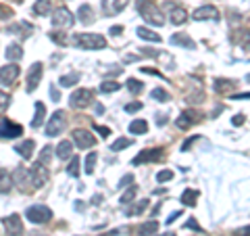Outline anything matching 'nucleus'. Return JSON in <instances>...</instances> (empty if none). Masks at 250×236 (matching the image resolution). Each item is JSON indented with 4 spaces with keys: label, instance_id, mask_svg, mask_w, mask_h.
Segmentation results:
<instances>
[{
    "label": "nucleus",
    "instance_id": "1",
    "mask_svg": "<svg viewBox=\"0 0 250 236\" xmlns=\"http://www.w3.org/2000/svg\"><path fill=\"white\" fill-rule=\"evenodd\" d=\"M71 42L77 48H83V50H100L106 46L104 36H100V34H75L71 38Z\"/></svg>",
    "mask_w": 250,
    "mask_h": 236
},
{
    "label": "nucleus",
    "instance_id": "2",
    "mask_svg": "<svg viewBox=\"0 0 250 236\" xmlns=\"http://www.w3.org/2000/svg\"><path fill=\"white\" fill-rule=\"evenodd\" d=\"M138 11L142 13V17L146 23H150V25L154 27H161L163 23H165V19H163L161 11L154 6L152 0H138Z\"/></svg>",
    "mask_w": 250,
    "mask_h": 236
},
{
    "label": "nucleus",
    "instance_id": "3",
    "mask_svg": "<svg viewBox=\"0 0 250 236\" xmlns=\"http://www.w3.org/2000/svg\"><path fill=\"white\" fill-rule=\"evenodd\" d=\"M25 217L29 219L31 224H46V222H50L52 211L46 205H34V207H29L25 211Z\"/></svg>",
    "mask_w": 250,
    "mask_h": 236
},
{
    "label": "nucleus",
    "instance_id": "4",
    "mask_svg": "<svg viewBox=\"0 0 250 236\" xmlns=\"http://www.w3.org/2000/svg\"><path fill=\"white\" fill-rule=\"evenodd\" d=\"M75 23V17H73V13L67 9V6H59L57 11H54V15H52V25L54 27H59V29H62V27H71Z\"/></svg>",
    "mask_w": 250,
    "mask_h": 236
},
{
    "label": "nucleus",
    "instance_id": "5",
    "mask_svg": "<svg viewBox=\"0 0 250 236\" xmlns=\"http://www.w3.org/2000/svg\"><path fill=\"white\" fill-rule=\"evenodd\" d=\"M13 184H17L19 186V190L23 192H31L34 190V182H31V171L29 169H15V174H13Z\"/></svg>",
    "mask_w": 250,
    "mask_h": 236
},
{
    "label": "nucleus",
    "instance_id": "6",
    "mask_svg": "<svg viewBox=\"0 0 250 236\" xmlns=\"http://www.w3.org/2000/svg\"><path fill=\"white\" fill-rule=\"evenodd\" d=\"M94 103V92L88 88H80L71 94V107L73 109H85Z\"/></svg>",
    "mask_w": 250,
    "mask_h": 236
},
{
    "label": "nucleus",
    "instance_id": "7",
    "mask_svg": "<svg viewBox=\"0 0 250 236\" xmlns=\"http://www.w3.org/2000/svg\"><path fill=\"white\" fill-rule=\"evenodd\" d=\"M29 171H31V182H34V190L42 188L46 182H48V178H50L48 167H46V165H42L40 161H38L34 167H29Z\"/></svg>",
    "mask_w": 250,
    "mask_h": 236
},
{
    "label": "nucleus",
    "instance_id": "8",
    "mask_svg": "<svg viewBox=\"0 0 250 236\" xmlns=\"http://www.w3.org/2000/svg\"><path fill=\"white\" fill-rule=\"evenodd\" d=\"M67 125V119H65V113L62 111H54L48 125H46V136H57V134H61L62 130H65Z\"/></svg>",
    "mask_w": 250,
    "mask_h": 236
},
{
    "label": "nucleus",
    "instance_id": "9",
    "mask_svg": "<svg viewBox=\"0 0 250 236\" xmlns=\"http://www.w3.org/2000/svg\"><path fill=\"white\" fill-rule=\"evenodd\" d=\"M42 73H44V65L42 63H34L27 71V92H34L38 88V84L42 80Z\"/></svg>",
    "mask_w": 250,
    "mask_h": 236
},
{
    "label": "nucleus",
    "instance_id": "10",
    "mask_svg": "<svg viewBox=\"0 0 250 236\" xmlns=\"http://www.w3.org/2000/svg\"><path fill=\"white\" fill-rule=\"evenodd\" d=\"M2 224H4V230L9 236H23V222H21V217L17 213L4 217Z\"/></svg>",
    "mask_w": 250,
    "mask_h": 236
},
{
    "label": "nucleus",
    "instance_id": "11",
    "mask_svg": "<svg viewBox=\"0 0 250 236\" xmlns=\"http://www.w3.org/2000/svg\"><path fill=\"white\" fill-rule=\"evenodd\" d=\"M19 73H21V69H19V65H15V63L0 67V86H9V84H13V82L19 77Z\"/></svg>",
    "mask_w": 250,
    "mask_h": 236
},
{
    "label": "nucleus",
    "instance_id": "12",
    "mask_svg": "<svg viewBox=\"0 0 250 236\" xmlns=\"http://www.w3.org/2000/svg\"><path fill=\"white\" fill-rule=\"evenodd\" d=\"M23 134V128L19 123H13L9 119L0 121V138H17Z\"/></svg>",
    "mask_w": 250,
    "mask_h": 236
},
{
    "label": "nucleus",
    "instance_id": "13",
    "mask_svg": "<svg viewBox=\"0 0 250 236\" xmlns=\"http://www.w3.org/2000/svg\"><path fill=\"white\" fill-rule=\"evenodd\" d=\"M167 11H169V21L173 23V25H184V23L188 21V13L184 6L179 4H167Z\"/></svg>",
    "mask_w": 250,
    "mask_h": 236
},
{
    "label": "nucleus",
    "instance_id": "14",
    "mask_svg": "<svg viewBox=\"0 0 250 236\" xmlns=\"http://www.w3.org/2000/svg\"><path fill=\"white\" fill-rule=\"evenodd\" d=\"M73 140H75L77 148H92L96 144V138H94L88 130H73Z\"/></svg>",
    "mask_w": 250,
    "mask_h": 236
},
{
    "label": "nucleus",
    "instance_id": "15",
    "mask_svg": "<svg viewBox=\"0 0 250 236\" xmlns=\"http://www.w3.org/2000/svg\"><path fill=\"white\" fill-rule=\"evenodd\" d=\"M192 17L196 19V21H205V19H213V21H217V19H219V11L215 9V6L205 4V6H200V9L194 11V13H192Z\"/></svg>",
    "mask_w": 250,
    "mask_h": 236
},
{
    "label": "nucleus",
    "instance_id": "16",
    "mask_svg": "<svg viewBox=\"0 0 250 236\" xmlns=\"http://www.w3.org/2000/svg\"><path fill=\"white\" fill-rule=\"evenodd\" d=\"M129 0H103V9H104V15L113 17V15L121 13L125 6H127Z\"/></svg>",
    "mask_w": 250,
    "mask_h": 236
},
{
    "label": "nucleus",
    "instance_id": "17",
    "mask_svg": "<svg viewBox=\"0 0 250 236\" xmlns=\"http://www.w3.org/2000/svg\"><path fill=\"white\" fill-rule=\"evenodd\" d=\"M161 157H163V153L159 151V148H148V151H142V153H140L131 163H134V165H140V163H148V161H159Z\"/></svg>",
    "mask_w": 250,
    "mask_h": 236
},
{
    "label": "nucleus",
    "instance_id": "18",
    "mask_svg": "<svg viewBox=\"0 0 250 236\" xmlns=\"http://www.w3.org/2000/svg\"><path fill=\"white\" fill-rule=\"evenodd\" d=\"M171 44L184 46V48H188V50H194V48H196V42H194L188 34H173V36H171Z\"/></svg>",
    "mask_w": 250,
    "mask_h": 236
},
{
    "label": "nucleus",
    "instance_id": "19",
    "mask_svg": "<svg viewBox=\"0 0 250 236\" xmlns=\"http://www.w3.org/2000/svg\"><path fill=\"white\" fill-rule=\"evenodd\" d=\"M54 153H57V157H59V159H62V161L71 159V157H73V144L69 142V140H62V142L57 146V151H54Z\"/></svg>",
    "mask_w": 250,
    "mask_h": 236
},
{
    "label": "nucleus",
    "instance_id": "20",
    "mask_svg": "<svg viewBox=\"0 0 250 236\" xmlns=\"http://www.w3.org/2000/svg\"><path fill=\"white\" fill-rule=\"evenodd\" d=\"M34 148H36V142L34 140H25V142H21L15 146V151H17L23 159H31V155H34Z\"/></svg>",
    "mask_w": 250,
    "mask_h": 236
},
{
    "label": "nucleus",
    "instance_id": "21",
    "mask_svg": "<svg viewBox=\"0 0 250 236\" xmlns=\"http://www.w3.org/2000/svg\"><path fill=\"white\" fill-rule=\"evenodd\" d=\"M77 17H80V21L83 23V25H88V23L94 21V9L90 4H82L80 11H77Z\"/></svg>",
    "mask_w": 250,
    "mask_h": 236
},
{
    "label": "nucleus",
    "instance_id": "22",
    "mask_svg": "<svg viewBox=\"0 0 250 236\" xmlns=\"http://www.w3.org/2000/svg\"><path fill=\"white\" fill-rule=\"evenodd\" d=\"M13 188V176L4 167H0V192H9Z\"/></svg>",
    "mask_w": 250,
    "mask_h": 236
},
{
    "label": "nucleus",
    "instance_id": "23",
    "mask_svg": "<svg viewBox=\"0 0 250 236\" xmlns=\"http://www.w3.org/2000/svg\"><path fill=\"white\" fill-rule=\"evenodd\" d=\"M192 123H194V113H192V111H184V113L175 119V125H177L179 130H188Z\"/></svg>",
    "mask_w": 250,
    "mask_h": 236
},
{
    "label": "nucleus",
    "instance_id": "24",
    "mask_svg": "<svg viewBox=\"0 0 250 236\" xmlns=\"http://www.w3.org/2000/svg\"><path fill=\"white\" fill-rule=\"evenodd\" d=\"M44 115H46V107L42 103H36V115H34V119H31V128H40L44 121Z\"/></svg>",
    "mask_w": 250,
    "mask_h": 236
},
{
    "label": "nucleus",
    "instance_id": "25",
    "mask_svg": "<svg viewBox=\"0 0 250 236\" xmlns=\"http://www.w3.org/2000/svg\"><path fill=\"white\" fill-rule=\"evenodd\" d=\"M159 232V222H146L138 228V234L140 236H150V234H156Z\"/></svg>",
    "mask_w": 250,
    "mask_h": 236
},
{
    "label": "nucleus",
    "instance_id": "26",
    "mask_svg": "<svg viewBox=\"0 0 250 236\" xmlns=\"http://www.w3.org/2000/svg\"><path fill=\"white\" fill-rule=\"evenodd\" d=\"M6 59L9 61H19L21 57H23V48L19 44H11V46H6Z\"/></svg>",
    "mask_w": 250,
    "mask_h": 236
},
{
    "label": "nucleus",
    "instance_id": "27",
    "mask_svg": "<svg viewBox=\"0 0 250 236\" xmlns=\"http://www.w3.org/2000/svg\"><path fill=\"white\" fill-rule=\"evenodd\" d=\"M196 199H198V190H192V188H188V190H184V194H182V203L188 207L196 205Z\"/></svg>",
    "mask_w": 250,
    "mask_h": 236
},
{
    "label": "nucleus",
    "instance_id": "28",
    "mask_svg": "<svg viewBox=\"0 0 250 236\" xmlns=\"http://www.w3.org/2000/svg\"><path fill=\"white\" fill-rule=\"evenodd\" d=\"M138 36L142 38V40H148V42H161V36L154 34V31L148 29V27H138Z\"/></svg>",
    "mask_w": 250,
    "mask_h": 236
},
{
    "label": "nucleus",
    "instance_id": "29",
    "mask_svg": "<svg viewBox=\"0 0 250 236\" xmlns=\"http://www.w3.org/2000/svg\"><path fill=\"white\" fill-rule=\"evenodd\" d=\"M148 132V123L144 121V119H134L129 123V134H146Z\"/></svg>",
    "mask_w": 250,
    "mask_h": 236
},
{
    "label": "nucleus",
    "instance_id": "30",
    "mask_svg": "<svg viewBox=\"0 0 250 236\" xmlns=\"http://www.w3.org/2000/svg\"><path fill=\"white\" fill-rule=\"evenodd\" d=\"M29 31H31V25L25 23V21H21V23H17V25L9 27V34H19V36H29Z\"/></svg>",
    "mask_w": 250,
    "mask_h": 236
},
{
    "label": "nucleus",
    "instance_id": "31",
    "mask_svg": "<svg viewBox=\"0 0 250 236\" xmlns=\"http://www.w3.org/2000/svg\"><path fill=\"white\" fill-rule=\"evenodd\" d=\"M34 11L38 15H48L52 11V0H38L36 6H34Z\"/></svg>",
    "mask_w": 250,
    "mask_h": 236
},
{
    "label": "nucleus",
    "instance_id": "32",
    "mask_svg": "<svg viewBox=\"0 0 250 236\" xmlns=\"http://www.w3.org/2000/svg\"><path fill=\"white\" fill-rule=\"evenodd\" d=\"M146 209H148V201H146V199H142V201H138L134 207H129V209H127V215H129V217L140 215V213H144Z\"/></svg>",
    "mask_w": 250,
    "mask_h": 236
},
{
    "label": "nucleus",
    "instance_id": "33",
    "mask_svg": "<svg viewBox=\"0 0 250 236\" xmlns=\"http://www.w3.org/2000/svg\"><path fill=\"white\" fill-rule=\"evenodd\" d=\"M77 82H80V73H77V71H71V73L62 75L61 80H59V84L65 86V88H69V86H73V84H77Z\"/></svg>",
    "mask_w": 250,
    "mask_h": 236
},
{
    "label": "nucleus",
    "instance_id": "34",
    "mask_svg": "<svg viewBox=\"0 0 250 236\" xmlns=\"http://www.w3.org/2000/svg\"><path fill=\"white\" fill-rule=\"evenodd\" d=\"M131 142H134L131 138H117L115 142L111 144V151H113V153H119V151H123V148L131 146Z\"/></svg>",
    "mask_w": 250,
    "mask_h": 236
},
{
    "label": "nucleus",
    "instance_id": "35",
    "mask_svg": "<svg viewBox=\"0 0 250 236\" xmlns=\"http://www.w3.org/2000/svg\"><path fill=\"white\" fill-rule=\"evenodd\" d=\"M136 194H138V186H129V190L121 194V205H129V203H134Z\"/></svg>",
    "mask_w": 250,
    "mask_h": 236
},
{
    "label": "nucleus",
    "instance_id": "36",
    "mask_svg": "<svg viewBox=\"0 0 250 236\" xmlns=\"http://www.w3.org/2000/svg\"><path fill=\"white\" fill-rule=\"evenodd\" d=\"M125 86H127V90H129L131 94H140V92L144 90V84L140 82V80H136V77H129L127 84H125Z\"/></svg>",
    "mask_w": 250,
    "mask_h": 236
},
{
    "label": "nucleus",
    "instance_id": "37",
    "mask_svg": "<svg viewBox=\"0 0 250 236\" xmlns=\"http://www.w3.org/2000/svg\"><path fill=\"white\" fill-rule=\"evenodd\" d=\"M117 90H121V84H117V82H103V84H100V92H103V94H111V92H117Z\"/></svg>",
    "mask_w": 250,
    "mask_h": 236
},
{
    "label": "nucleus",
    "instance_id": "38",
    "mask_svg": "<svg viewBox=\"0 0 250 236\" xmlns=\"http://www.w3.org/2000/svg\"><path fill=\"white\" fill-rule=\"evenodd\" d=\"M150 96H152L154 100H159V103H167V100L171 98V96H169V92H165L163 88H154V90L150 92Z\"/></svg>",
    "mask_w": 250,
    "mask_h": 236
},
{
    "label": "nucleus",
    "instance_id": "39",
    "mask_svg": "<svg viewBox=\"0 0 250 236\" xmlns=\"http://www.w3.org/2000/svg\"><path fill=\"white\" fill-rule=\"evenodd\" d=\"M67 174L71 178L80 176V159H77V157H71V163H69V167H67Z\"/></svg>",
    "mask_w": 250,
    "mask_h": 236
},
{
    "label": "nucleus",
    "instance_id": "40",
    "mask_svg": "<svg viewBox=\"0 0 250 236\" xmlns=\"http://www.w3.org/2000/svg\"><path fill=\"white\" fill-rule=\"evenodd\" d=\"M96 159H98V155L96 153H90L88 157H85V174H92L94 171V165H96Z\"/></svg>",
    "mask_w": 250,
    "mask_h": 236
},
{
    "label": "nucleus",
    "instance_id": "41",
    "mask_svg": "<svg viewBox=\"0 0 250 236\" xmlns=\"http://www.w3.org/2000/svg\"><path fill=\"white\" fill-rule=\"evenodd\" d=\"M9 105H11V96L6 92L0 90V115H2L6 109H9Z\"/></svg>",
    "mask_w": 250,
    "mask_h": 236
},
{
    "label": "nucleus",
    "instance_id": "42",
    "mask_svg": "<svg viewBox=\"0 0 250 236\" xmlns=\"http://www.w3.org/2000/svg\"><path fill=\"white\" fill-rule=\"evenodd\" d=\"M171 178H173V171H171V169H163V171L156 174V182L163 184V182H169Z\"/></svg>",
    "mask_w": 250,
    "mask_h": 236
},
{
    "label": "nucleus",
    "instance_id": "43",
    "mask_svg": "<svg viewBox=\"0 0 250 236\" xmlns=\"http://www.w3.org/2000/svg\"><path fill=\"white\" fill-rule=\"evenodd\" d=\"M50 157H52V148L50 146H44V151L40 153V163L42 165H48L50 163Z\"/></svg>",
    "mask_w": 250,
    "mask_h": 236
},
{
    "label": "nucleus",
    "instance_id": "44",
    "mask_svg": "<svg viewBox=\"0 0 250 236\" xmlns=\"http://www.w3.org/2000/svg\"><path fill=\"white\" fill-rule=\"evenodd\" d=\"M142 109V100H136V103H129V105H125V113H136Z\"/></svg>",
    "mask_w": 250,
    "mask_h": 236
},
{
    "label": "nucleus",
    "instance_id": "45",
    "mask_svg": "<svg viewBox=\"0 0 250 236\" xmlns=\"http://www.w3.org/2000/svg\"><path fill=\"white\" fill-rule=\"evenodd\" d=\"M215 84H217V86H215L217 92H223V90H229V88H231V82H228V80H225V82H223V80H217Z\"/></svg>",
    "mask_w": 250,
    "mask_h": 236
},
{
    "label": "nucleus",
    "instance_id": "46",
    "mask_svg": "<svg viewBox=\"0 0 250 236\" xmlns=\"http://www.w3.org/2000/svg\"><path fill=\"white\" fill-rule=\"evenodd\" d=\"M94 130H96V132H98V134H100V136H103V138H106L108 134H111V130H108L106 125H94Z\"/></svg>",
    "mask_w": 250,
    "mask_h": 236
},
{
    "label": "nucleus",
    "instance_id": "47",
    "mask_svg": "<svg viewBox=\"0 0 250 236\" xmlns=\"http://www.w3.org/2000/svg\"><path fill=\"white\" fill-rule=\"evenodd\" d=\"M186 228H192V230H196V232H202V228L198 226L196 219H188V222H186Z\"/></svg>",
    "mask_w": 250,
    "mask_h": 236
},
{
    "label": "nucleus",
    "instance_id": "48",
    "mask_svg": "<svg viewBox=\"0 0 250 236\" xmlns=\"http://www.w3.org/2000/svg\"><path fill=\"white\" fill-rule=\"evenodd\" d=\"M50 96H52L54 103H59V100H61V92L57 90V86H50Z\"/></svg>",
    "mask_w": 250,
    "mask_h": 236
},
{
    "label": "nucleus",
    "instance_id": "49",
    "mask_svg": "<svg viewBox=\"0 0 250 236\" xmlns=\"http://www.w3.org/2000/svg\"><path fill=\"white\" fill-rule=\"evenodd\" d=\"M244 121H246V115H236V117L231 119V123H233V125H242Z\"/></svg>",
    "mask_w": 250,
    "mask_h": 236
},
{
    "label": "nucleus",
    "instance_id": "50",
    "mask_svg": "<svg viewBox=\"0 0 250 236\" xmlns=\"http://www.w3.org/2000/svg\"><path fill=\"white\" fill-rule=\"evenodd\" d=\"M131 182H134V176L127 174V176H125V178L121 180V184H119V186H131Z\"/></svg>",
    "mask_w": 250,
    "mask_h": 236
},
{
    "label": "nucleus",
    "instance_id": "51",
    "mask_svg": "<svg viewBox=\"0 0 250 236\" xmlns=\"http://www.w3.org/2000/svg\"><path fill=\"white\" fill-rule=\"evenodd\" d=\"M179 215H182V211H173V213H171V215L167 217V224H173V222H175V219H177Z\"/></svg>",
    "mask_w": 250,
    "mask_h": 236
},
{
    "label": "nucleus",
    "instance_id": "52",
    "mask_svg": "<svg viewBox=\"0 0 250 236\" xmlns=\"http://www.w3.org/2000/svg\"><path fill=\"white\" fill-rule=\"evenodd\" d=\"M123 31V27L121 25H115V27H111V36H119Z\"/></svg>",
    "mask_w": 250,
    "mask_h": 236
},
{
    "label": "nucleus",
    "instance_id": "53",
    "mask_svg": "<svg viewBox=\"0 0 250 236\" xmlns=\"http://www.w3.org/2000/svg\"><path fill=\"white\" fill-rule=\"evenodd\" d=\"M238 236H248V226H244L242 230H238Z\"/></svg>",
    "mask_w": 250,
    "mask_h": 236
},
{
    "label": "nucleus",
    "instance_id": "54",
    "mask_svg": "<svg viewBox=\"0 0 250 236\" xmlns=\"http://www.w3.org/2000/svg\"><path fill=\"white\" fill-rule=\"evenodd\" d=\"M103 111H104V107H103V105H96V113L100 115V113H103Z\"/></svg>",
    "mask_w": 250,
    "mask_h": 236
},
{
    "label": "nucleus",
    "instance_id": "55",
    "mask_svg": "<svg viewBox=\"0 0 250 236\" xmlns=\"http://www.w3.org/2000/svg\"><path fill=\"white\" fill-rule=\"evenodd\" d=\"M159 236H175L173 232H165V234H159Z\"/></svg>",
    "mask_w": 250,
    "mask_h": 236
}]
</instances>
